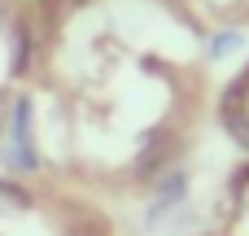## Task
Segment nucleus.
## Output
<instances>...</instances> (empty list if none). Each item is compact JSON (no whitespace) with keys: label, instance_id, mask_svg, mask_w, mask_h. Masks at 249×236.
<instances>
[{"label":"nucleus","instance_id":"f257e3e1","mask_svg":"<svg viewBox=\"0 0 249 236\" xmlns=\"http://www.w3.org/2000/svg\"><path fill=\"white\" fill-rule=\"evenodd\" d=\"M31 96H18L13 109H9V127H4V166L9 171H35L39 166V153H35V136H31Z\"/></svg>","mask_w":249,"mask_h":236},{"label":"nucleus","instance_id":"20e7f679","mask_svg":"<svg viewBox=\"0 0 249 236\" xmlns=\"http://www.w3.org/2000/svg\"><path fill=\"white\" fill-rule=\"evenodd\" d=\"M236 44H241V31H223V35H214V39H210V53H214V57H223V53H228V48H236Z\"/></svg>","mask_w":249,"mask_h":236},{"label":"nucleus","instance_id":"7ed1b4c3","mask_svg":"<svg viewBox=\"0 0 249 236\" xmlns=\"http://www.w3.org/2000/svg\"><path fill=\"white\" fill-rule=\"evenodd\" d=\"M179 197H184V175L175 171V175L162 180V206H171V201H179ZM162 206H158V210H162Z\"/></svg>","mask_w":249,"mask_h":236},{"label":"nucleus","instance_id":"f03ea898","mask_svg":"<svg viewBox=\"0 0 249 236\" xmlns=\"http://www.w3.org/2000/svg\"><path fill=\"white\" fill-rule=\"evenodd\" d=\"M26 206H31L26 188H18L13 180H0V215H22Z\"/></svg>","mask_w":249,"mask_h":236}]
</instances>
